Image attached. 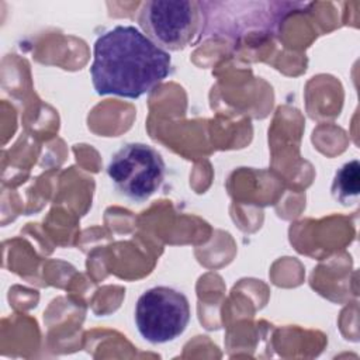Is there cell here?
Returning <instances> with one entry per match:
<instances>
[{
    "instance_id": "3",
    "label": "cell",
    "mask_w": 360,
    "mask_h": 360,
    "mask_svg": "<svg viewBox=\"0 0 360 360\" xmlns=\"http://www.w3.org/2000/svg\"><path fill=\"white\" fill-rule=\"evenodd\" d=\"M191 318L187 297L167 285H156L142 292L135 305V325L139 335L152 345L177 339Z\"/></svg>"
},
{
    "instance_id": "1",
    "label": "cell",
    "mask_w": 360,
    "mask_h": 360,
    "mask_svg": "<svg viewBox=\"0 0 360 360\" xmlns=\"http://www.w3.org/2000/svg\"><path fill=\"white\" fill-rule=\"evenodd\" d=\"M172 70L169 52L132 25H117L93 46V87L100 96L138 98L162 83Z\"/></svg>"
},
{
    "instance_id": "5",
    "label": "cell",
    "mask_w": 360,
    "mask_h": 360,
    "mask_svg": "<svg viewBox=\"0 0 360 360\" xmlns=\"http://www.w3.org/2000/svg\"><path fill=\"white\" fill-rule=\"evenodd\" d=\"M332 195L342 205L353 204L360 193V165L357 159L345 163L335 174Z\"/></svg>"
},
{
    "instance_id": "2",
    "label": "cell",
    "mask_w": 360,
    "mask_h": 360,
    "mask_svg": "<svg viewBox=\"0 0 360 360\" xmlns=\"http://www.w3.org/2000/svg\"><path fill=\"white\" fill-rule=\"evenodd\" d=\"M138 24L166 52L188 46L202 27L201 6L193 0H149L142 3Z\"/></svg>"
},
{
    "instance_id": "4",
    "label": "cell",
    "mask_w": 360,
    "mask_h": 360,
    "mask_svg": "<svg viewBox=\"0 0 360 360\" xmlns=\"http://www.w3.org/2000/svg\"><path fill=\"white\" fill-rule=\"evenodd\" d=\"M166 165L162 155L150 145L131 142L122 145L111 158L107 174L124 197L145 201L163 184Z\"/></svg>"
}]
</instances>
